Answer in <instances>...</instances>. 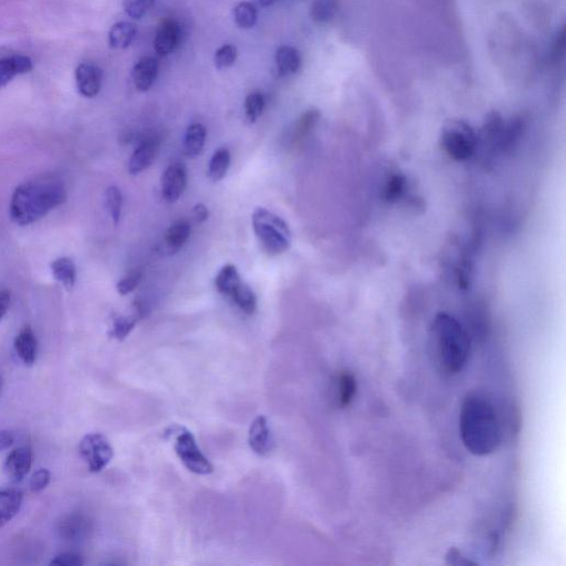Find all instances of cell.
Segmentation results:
<instances>
[{
	"mask_svg": "<svg viewBox=\"0 0 566 566\" xmlns=\"http://www.w3.org/2000/svg\"><path fill=\"white\" fill-rule=\"evenodd\" d=\"M337 0H314L312 6V17L314 22L327 23L338 13Z\"/></svg>",
	"mask_w": 566,
	"mask_h": 566,
	"instance_id": "f1b7e54d",
	"label": "cell"
},
{
	"mask_svg": "<svg viewBox=\"0 0 566 566\" xmlns=\"http://www.w3.org/2000/svg\"><path fill=\"white\" fill-rule=\"evenodd\" d=\"M33 68V60L23 54L0 59V89L6 87L14 78L32 72Z\"/></svg>",
	"mask_w": 566,
	"mask_h": 566,
	"instance_id": "4fadbf2b",
	"label": "cell"
},
{
	"mask_svg": "<svg viewBox=\"0 0 566 566\" xmlns=\"http://www.w3.org/2000/svg\"><path fill=\"white\" fill-rule=\"evenodd\" d=\"M23 494L17 490H0V528L12 521L22 508Z\"/></svg>",
	"mask_w": 566,
	"mask_h": 566,
	"instance_id": "d6986e66",
	"label": "cell"
},
{
	"mask_svg": "<svg viewBox=\"0 0 566 566\" xmlns=\"http://www.w3.org/2000/svg\"><path fill=\"white\" fill-rule=\"evenodd\" d=\"M89 523L82 514H67L58 523V533L66 541H80L87 535Z\"/></svg>",
	"mask_w": 566,
	"mask_h": 566,
	"instance_id": "2e32d148",
	"label": "cell"
},
{
	"mask_svg": "<svg viewBox=\"0 0 566 566\" xmlns=\"http://www.w3.org/2000/svg\"><path fill=\"white\" fill-rule=\"evenodd\" d=\"M440 142L450 158L463 162L475 154L478 147V137L469 124L453 121L444 128Z\"/></svg>",
	"mask_w": 566,
	"mask_h": 566,
	"instance_id": "5b68a950",
	"label": "cell"
},
{
	"mask_svg": "<svg viewBox=\"0 0 566 566\" xmlns=\"http://www.w3.org/2000/svg\"><path fill=\"white\" fill-rule=\"evenodd\" d=\"M236 59V47L232 46V44H225L215 53V66L219 70L227 69L233 66Z\"/></svg>",
	"mask_w": 566,
	"mask_h": 566,
	"instance_id": "836d02e7",
	"label": "cell"
},
{
	"mask_svg": "<svg viewBox=\"0 0 566 566\" xmlns=\"http://www.w3.org/2000/svg\"><path fill=\"white\" fill-rule=\"evenodd\" d=\"M153 4L154 0H124L125 13L133 19H141Z\"/></svg>",
	"mask_w": 566,
	"mask_h": 566,
	"instance_id": "e575fe53",
	"label": "cell"
},
{
	"mask_svg": "<svg viewBox=\"0 0 566 566\" xmlns=\"http://www.w3.org/2000/svg\"><path fill=\"white\" fill-rule=\"evenodd\" d=\"M248 442L250 448L260 456L267 455L272 450V435L264 416H258L250 426Z\"/></svg>",
	"mask_w": 566,
	"mask_h": 566,
	"instance_id": "5bb4252c",
	"label": "cell"
},
{
	"mask_svg": "<svg viewBox=\"0 0 566 566\" xmlns=\"http://www.w3.org/2000/svg\"><path fill=\"white\" fill-rule=\"evenodd\" d=\"M320 119V112L317 109L309 110V111L302 114V117L299 119L297 125H295L294 139L300 141L303 139L307 135L312 131L317 125Z\"/></svg>",
	"mask_w": 566,
	"mask_h": 566,
	"instance_id": "4dcf8cb0",
	"label": "cell"
},
{
	"mask_svg": "<svg viewBox=\"0 0 566 566\" xmlns=\"http://www.w3.org/2000/svg\"><path fill=\"white\" fill-rule=\"evenodd\" d=\"M105 199H107V207L110 215L113 220L114 225H118L120 219H121L122 213V193L117 187H110L105 193Z\"/></svg>",
	"mask_w": 566,
	"mask_h": 566,
	"instance_id": "d6a6232c",
	"label": "cell"
},
{
	"mask_svg": "<svg viewBox=\"0 0 566 566\" xmlns=\"http://www.w3.org/2000/svg\"><path fill=\"white\" fill-rule=\"evenodd\" d=\"M53 277L62 283L64 287L72 289L76 284L77 267L72 259L67 257L58 258L52 264Z\"/></svg>",
	"mask_w": 566,
	"mask_h": 566,
	"instance_id": "484cf974",
	"label": "cell"
},
{
	"mask_svg": "<svg viewBox=\"0 0 566 566\" xmlns=\"http://www.w3.org/2000/svg\"><path fill=\"white\" fill-rule=\"evenodd\" d=\"M142 280L141 270H134L130 273L127 277L123 278L121 282L117 284L118 293L121 295H127L134 292Z\"/></svg>",
	"mask_w": 566,
	"mask_h": 566,
	"instance_id": "8d00e7d4",
	"label": "cell"
},
{
	"mask_svg": "<svg viewBox=\"0 0 566 566\" xmlns=\"http://www.w3.org/2000/svg\"><path fill=\"white\" fill-rule=\"evenodd\" d=\"M50 564L60 566H82L84 565V561L76 553H63L57 555L56 558L53 559L52 563Z\"/></svg>",
	"mask_w": 566,
	"mask_h": 566,
	"instance_id": "f35d334b",
	"label": "cell"
},
{
	"mask_svg": "<svg viewBox=\"0 0 566 566\" xmlns=\"http://www.w3.org/2000/svg\"><path fill=\"white\" fill-rule=\"evenodd\" d=\"M158 72V63L157 60L147 57L139 60L135 64L132 77L135 88L141 92H147L151 89Z\"/></svg>",
	"mask_w": 566,
	"mask_h": 566,
	"instance_id": "9a60e30c",
	"label": "cell"
},
{
	"mask_svg": "<svg viewBox=\"0 0 566 566\" xmlns=\"http://www.w3.org/2000/svg\"><path fill=\"white\" fill-rule=\"evenodd\" d=\"M358 382L354 375L348 370H343L338 375L335 383V398L340 408H347L357 395Z\"/></svg>",
	"mask_w": 566,
	"mask_h": 566,
	"instance_id": "44dd1931",
	"label": "cell"
},
{
	"mask_svg": "<svg viewBox=\"0 0 566 566\" xmlns=\"http://www.w3.org/2000/svg\"><path fill=\"white\" fill-rule=\"evenodd\" d=\"M277 2L278 0H259V4L262 5L263 7L272 6V5Z\"/></svg>",
	"mask_w": 566,
	"mask_h": 566,
	"instance_id": "f6af8a7d",
	"label": "cell"
},
{
	"mask_svg": "<svg viewBox=\"0 0 566 566\" xmlns=\"http://www.w3.org/2000/svg\"><path fill=\"white\" fill-rule=\"evenodd\" d=\"M14 349L24 364L34 365L37 359V339L32 328L24 327L14 339Z\"/></svg>",
	"mask_w": 566,
	"mask_h": 566,
	"instance_id": "ac0fdd59",
	"label": "cell"
},
{
	"mask_svg": "<svg viewBox=\"0 0 566 566\" xmlns=\"http://www.w3.org/2000/svg\"><path fill=\"white\" fill-rule=\"evenodd\" d=\"M460 437L470 454L484 457L494 454L501 443L500 423L491 400L482 393H470L459 415Z\"/></svg>",
	"mask_w": 566,
	"mask_h": 566,
	"instance_id": "6da1fadb",
	"label": "cell"
},
{
	"mask_svg": "<svg viewBox=\"0 0 566 566\" xmlns=\"http://www.w3.org/2000/svg\"><path fill=\"white\" fill-rule=\"evenodd\" d=\"M446 560H447V563L448 564H453V565H475V562H472V561H470L469 559L465 558V555L460 552V551L458 549L456 548H452L448 551L447 553V557H446Z\"/></svg>",
	"mask_w": 566,
	"mask_h": 566,
	"instance_id": "ab89813d",
	"label": "cell"
},
{
	"mask_svg": "<svg viewBox=\"0 0 566 566\" xmlns=\"http://www.w3.org/2000/svg\"><path fill=\"white\" fill-rule=\"evenodd\" d=\"M245 314H253L257 308V298L248 284L242 283L229 297Z\"/></svg>",
	"mask_w": 566,
	"mask_h": 566,
	"instance_id": "83f0119b",
	"label": "cell"
},
{
	"mask_svg": "<svg viewBox=\"0 0 566 566\" xmlns=\"http://www.w3.org/2000/svg\"><path fill=\"white\" fill-rule=\"evenodd\" d=\"M187 185V168L182 164H172L162 177V197L168 203H175L182 197Z\"/></svg>",
	"mask_w": 566,
	"mask_h": 566,
	"instance_id": "ba28073f",
	"label": "cell"
},
{
	"mask_svg": "<svg viewBox=\"0 0 566 566\" xmlns=\"http://www.w3.org/2000/svg\"><path fill=\"white\" fill-rule=\"evenodd\" d=\"M174 448L180 462L189 472L202 475L213 474V465L205 457L202 450L198 447L197 439L189 430L185 428L179 430Z\"/></svg>",
	"mask_w": 566,
	"mask_h": 566,
	"instance_id": "8992f818",
	"label": "cell"
},
{
	"mask_svg": "<svg viewBox=\"0 0 566 566\" xmlns=\"http://www.w3.org/2000/svg\"><path fill=\"white\" fill-rule=\"evenodd\" d=\"M405 190V178L402 175H393L388 180L387 187H385V198L388 200H397L402 197Z\"/></svg>",
	"mask_w": 566,
	"mask_h": 566,
	"instance_id": "d590c367",
	"label": "cell"
},
{
	"mask_svg": "<svg viewBox=\"0 0 566 566\" xmlns=\"http://www.w3.org/2000/svg\"><path fill=\"white\" fill-rule=\"evenodd\" d=\"M137 36V26L129 22L115 24L109 33L110 47L113 49H125L131 46Z\"/></svg>",
	"mask_w": 566,
	"mask_h": 566,
	"instance_id": "cb8c5ba5",
	"label": "cell"
},
{
	"mask_svg": "<svg viewBox=\"0 0 566 566\" xmlns=\"http://www.w3.org/2000/svg\"><path fill=\"white\" fill-rule=\"evenodd\" d=\"M158 149L159 139L155 135H148L147 138H143L130 158L129 172L133 175L143 172L157 158Z\"/></svg>",
	"mask_w": 566,
	"mask_h": 566,
	"instance_id": "30bf717a",
	"label": "cell"
},
{
	"mask_svg": "<svg viewBox=\"0 0 566 566\" xmlns=\"http://www.w3.org/2000/svg\"><path fill=\"white\" fill-rule=\"evenodd\" d=\"M275 62H277L280 76H292V74L297 73L302 67V56H300L297 49L284 46L278 49L277 54H275Z\"/></svg>",
	"mask_w": 566,
	"mask_h": 566,
	"instance_id": "7402d4cb",
	"label": "cell"
},
{
	"mask_svg": "<svg viewBox=\"0 0 566 566\" xmlns=\"http://www.w3.org/2000/svg\"><path fill=\"white\" fill-rule=\"evenodd\" d=\"M10 304V293L8 290H3L0 292V320L7 313Z\"/></svg>",
	"mask_w": 566,
	"mask_h": 566,
	"instance_id": "7bdbcfd3",
	"label": "cell"
},
{
	"mask_svg": "<svg viewBox=\"0 0 566 566\" xmlns=\"http://www.w3.org/2000/svg\"><path fill=\"white\" fill-rule=\"evenodd\" d=\"M253 227L265 253L278 255L288 252L293 242V233L282 217L259 207L253 214Z\"/></svg>",
	"mask_w": 566,
	"mask_h": 566,
	"instance_id": "277c9868",
	"label": "cell"
},
{
	"mask_svg": "<svg viewBox=\"0 0 566 566\" xmlns=\"http://www.w3.org/2000/svg\"><path fill=\"white\" fill-rule=\"evenodd\" d=\"M430 347L435 363L445 374H458L467 365L470 354L468 333L453 315H436L430 329Z\"/></svg>",
	"mask_w": 566,
	"mask_h": 566,
	"instance_id": "3957f363",
	"label": "cell"
},
{
	"mask_svg": "<svg viewBox=\"0 0 566 566\" xmlns=\"http://www.w3.org/2000/svg\"><path fill=\"white\" fill-rule=\"evenodd\" d=\"M67 192L62 180L43 177L19 185L10 200V218L18 226H28L46 216L66 202Z\"/></svg>",
	"mask_w": 566,
	"mask_h": 566,
	"instance_id": "7a4b0ae2",
	"label": "cell"
},
{
	"mask_svg": "<svg viewBox=\"0 0 566 566\" xmlns=\"http://www.w3.org/2000/svg\"><path fill=\"white\" fill-rule=\"evenodd\" d=\"M242 283L238 270L234 264H227L220 269L216 280H215L218 292L228 298Z\"/></svg>",
	"mask_w": 566,
	"mask_h": 566,
	"instance_id": "d4e9b609",
	"label": "cell"
},
{
	"mask_svg": "<svg viewBox=\"0 0 566 566\" xmlns=\"http://www.w3.org/2000/svg\"><path fill=\"white\" fill-rule=\"evenodd\" d=\"M230 167V152L226 148H220L210 158L208 177L213 182H219L228 172Z\"/></svg>",
	"mask_w": 566,
	"mask_h": 566,
	"instance_id": "4316f807",
	"label": "cell"
},
{
	"mask_svg": "<svg viewBox=\"0 0 566 566\" xmlns=\"http://www.w3.org/2000/svg\"><path fill=\"white\" fill-rule=\"evenodd\" d=\"M265 101L264 97L262 93L254 92L249 94L247 98H245V118L248 119L250 123H254L257 120L262 117L264 112Z\"/></svg>",
	"mask_w": 566,
	"mask_h": 566,
	"instance_id": "1f68e13d",
	"label": "cell"
},
{
	"mask_svg": "<svg viewBox=\"0 0 566 566\" xmlns=\"http://www.w3.org/2000/svg\"><path fill=\"white\" fill-rule=\"evenodd\" d=\"M102 70L93 63H82L76 70V82L80 94L94 98L102 87Z\"/></svg>",
	"mask_w": 566,
	"mask_h": 566,
	"instance_id": "9c48e42d",
	"label": "cell"
},
{
	"mask_svg": "<svg viewBox=\"0 0 566 566\" xmlns=\"http://www.w3.org/2000/svg\"><path fill=\"white\" fill-rule=\"evenodd\" d=\"M80 454L88 464L90 472H102L111 463L114 456L113 448L102 434L85 435L79 445Z\"/></svg>",
	"mask_w": 566,
	"mask_h": 566,
	"instance_id": "52a82bcc",
	"label": "cell"
},
{
	"mask_svg": "<svg viewBox=\"0 0 566 566\" xmlns=\"http://www.w3.org/2000/svg\"><path fill=\"white\" fill-rule=\"evenodd\" d=\"M235 20L240 28H253L257 23V9L253 4L244 2L237 5L234 9Z\"/></svg>",
	"mask_w": 566,
	"mask_h": 566,
	"instance_id": "f546056e",
	"label": "cell"
},
{
	"mask_svg": "<svg viewBox=\"0 0 566 566\" xmlns=\"http://www.w3.org/2000/svg\"><path fill=\"white\" fill-rule=\"evenodd\" d=\"M190 224L187 219H178L170 225L164 237L165 252L174 254L183 248L190 236Z\"/></svg>",
	"mask_w": 566,
	"mask_h": 566,
	"instance_id": "e0dca14e",
	"label": "cell"
},
{
	"mask_svg": "<svg viewBox=\"0 0 566 566\" xmlns=\"http://www.w3.org/2000/svg\"><path fill=\"white\" fill-rule=\"evenodd\" d=\"M206 128L203 124L194 123L187 129L185 134V154L189 158H197L202 153L205 141H206Z\"/></svg>",
	"mask_w": 566,
	"mask_h": 566,
	"instance_id": "603a6c76",
	"label": "cell"
},
{
	"mask_svg": "<svg viewBox=\"0 0 566 566\" xmlns=\"http://www.w3.org/2000/svg\"><path fill=\"white\" fill-rule=\"evenodd\" d=\"M564 48H565V29L563 28L562 30H561V33L559 34V36L557 37V40H555V43L553 44L552 57L555 60H559L561 56H563Z\"/></svg>",
	"mask_w": 566,
	"mask_h": 566,
	"instance_id": "60d3db41",
	"label": "cell"
},
{
	"mask_svg": "<svg viewBox=\"0 0 566 566\" xmlns=\"http://www.w3.org/2000/svg\"><path fill=\"white\" fill-rule=\"evenodd\" d=\"M14 434L10 430H0V452L8 449L14 442Z\"/></svg>",
	"mask_w": 566,
	"mask_h": 566,
	"instance_id": "b9f144b4",
	"label": "cell"
},
{
	"mask_svg": "<svg viewBox=\"0 0 566 566\" xmlns=\"http://www.w3.org/2000/svg\"><path fill=\"white\" fill-rule=\"evenodd\" d=\"M180 29L172 19H167L159 24L154 39V50L158 56L165 57L172 53L178 46Z\"/></svg>",
	"mask_w": 566,
	"mask_h": 566,
	"instance_id": "7c38bea8",
	"label": "cell"
},
{
	"mask_svg": "<svg viewBox=\"0 0 566 566\" xmlns=\"http://www.w3.org/2000/svg\"><path fill=\"white\" fill-rule=\"evenodd\" d=\"M208 208L205 206L204 204H197V206L194 207V217L197 219V222L202 224L208 218Z\"/></svg>",
	"mask_w": 566,
	"mask_h": 566,
	"instance_id": "ee69618b",
	"label": "cell"
},
{
	"mask_svg": "<svg viewBox=\"0 0 566 566\" xmlns=\"http://www.w3.org/2000/svg\"><path fill=\"white\" fill-rule=\"evenodd\" d=\"M145 315V308L144 304L141 302H137L134 304V313L130 315V317H123V315H119V317L113 320V327L110 335L112 338L117 339L119 341H122L128 337L131 331L134 329L135 325L141 320Z\"/></svg>",
	"mask_w": 566,
	"mask_h": 566,
	"instance_id": "ffe728a7",
	"label": "cell"
},
{
	"mask_svg": "<svg viewBox=\"0 0 566 566\" xmlns=\"http://www.w3.org/2000/svg\"><path fill=\"white\" fill-rule=\"evenodd\" d=\"M32 465V449L29 447H19L8 455L4 465V470L10 482L19 483L30 472Z\"/></svg>",
	"mask_w": 566,
	"mask_h": 566,
	"instance_id": "8fae6325",
	"label": "cell"
},
{
	"mask_svg": "<svg viewBox=\"0 0 566 566\" xmlns=\"http://www.w3.org/2000/svg\"><path fill=\"white\" fill-rule=\"evenodd\" d=\"M50 479H52V474H50L48 469H39L30 479V489H32L33 493H40V491L48 487Z\"/></svg>",
	"mask_w": 566,
	"mask_h": 566,
	"instance_id": "74e56055",
	"label": "cell"
}]
</instances>
